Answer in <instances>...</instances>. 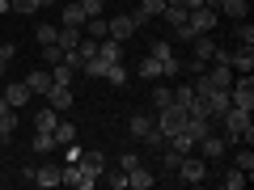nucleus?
<instances>
[{"label":"nucleus","mask_w":254,"mask_h":190,"mask_svg":"<svg viewBox=\"0 0 254 190\" xmlns=\"http://www.w3.org/2000/svg\"><path fill=\"white\" fill-rule=\"evenodd\" d=\"M187 110H182V106H174V101H170V106H161V110H157V118H153V123H157V131H161V136L165 140H170V136H178V131H182V127H187Z\"/></svg>","instance_id":"f257e3e1"},{"label":"nucleus","mask_w":254,"mask_h":190,"mask_svg":"<svg viewBox=\"0 0 254 190\" xmlns=\"http://www.w3.org/2000/svg\"><path fill=\"white\" fill-rule=\"evenodd\" d=\"M178 178L182 182H187V186H199V182L203 178H208V161H203V156H182V161H178Z\"/></svg>","instance_id":"f03ea898"},{"label":"nucleus","mask_w":254,"mask_h":190,"mask_svg":"<svg viewBox=\"0 0 254 190\" xmlns=\"http://www.w3.org/2000/svg\"><path fill=\"white\" fill-rule=\"evenodd\" d=\"M220 123H225V144H233V140L242 136L246 127H250V110H237V106H229L225 114H220Z\"/></svg>","instance_id":"7ed1b4c3"},{"label":"nucleus","mask_w":254,"mask_h":190,"mask_svg":"<svg viewBox=\"0 0 254 190\" xmlns=\"http://www.w3.org/2000/svg\"><path fill=\"white\" fill-rule=\"evenodd\" d=\"M136 17H131V13H115V17L106 21V38H115V43H127V38L136 34Z\"/></svg>","instance_id":"20e7f679"},{"label":"nucleus","mask_w":254,"mask_h":190,"mask_svg":"<svg viewBox=\"0 0 254 190\" xmlns=\"http://www.w3.org/2000/svg\"><path fill=\"white\" fill-rule=\"evenodd\" d=\"M60 182H64V186H72V190H89V186H98V178H93V173H85L81 165H72V161H68V169H60Z\"/></svg>","instance_id":"39448f33"},{"label":"nucleus","mask_w":254,"mask_h":190,"mask_svg":"<svg viewBox=\"0 0 254 190\" xmlns=\"http://www.w3.org/2000/svg\"><path fill=\"white\" fill-rule=\"evenodd\" d=\"M195 148H199V156L212 165V161H220V156H225V136H212V131H208V136L195 140Z\"/></svg>","instance_id":"423d86ee"},{"label":"nucleus","mask_w":254,"mask_h":190,"mask_svg":"<svg viewBox=\"0 0 254 190\" xmlns=\"http://www.w3.org/2000/svg\"><path fill=\"white\" fill-rule=\"evenodd\" d=\"M187 21L195 26V34H216V9H190Z\"/></svg>","instance_id":"0eeeda50"},{"label":"nucleus","mask_w":254,"mask_h":190,"mask_svg":"<svg viewBox=\"0 0 254 190\" xmlns=\"http://www.w3.org/2000/svg\"><path fill=\"white\" fill-rule=\"evenodd\" d=\"M229 68H233V76L254 72V47H237V51H229Z\"/></svg>","instance_id":"6e6552de"},{"label":"nucleus","mask_w":254,"mask_h":190,"mask_svg":"<svg viewBox=\"0 0 254 190\" xmlns=\"http://www.w3.org/2000/svg\"><path fill=\"white\" fill-rule=\"evenodd\" d=\"M203 106H208V118H220L233 101H229V89H208L203 93Z\"/></svg>","instance_id":"1a4fd4ad"},{"label":"nucleus","mask_w":254,"mask_h":190,"mask_svg":"<svg viewBox=\"0 0 254 190\" xmlns=\"http://www.w3.org/2000/svg\"><path fill=\"white\" fill-rule=\"evenodd\" d=\"M43 97H47L51 110H72V85H51Z\"/></svg>","instance_id":"9d476101"},{"label":"nucleus","mask_w":254,"mask_h":190,"mask_svg":"<svg viewBox=\"0 0 254 190\" xmlns=\"http://www.w3.org/2000/svg\"><path fill=\"white\" fill-rule=\"evenodd\" d=\"M0 97L9 101V110H21V106H26V101H30V97H34V93H30V85H26V81H13L9 89L0 93Z\"/></svg>","instance_id":"9b49d317"},{"label":"nucleus","mask_w":254,"mask_h":190,"mask_svg":"<svg viewBox=\"0 0 254 190\" xmlns=\"http://www.w3.org/2000/svg\"><path fill=\"white\" fill-rule=\"evenodd\" d=\"M98 59L102 63H123V43H115V38H98Z\"/></svg>","instance_id":"f8f14e48"},{"label":"nucleus","mask_w":254,"mask_h":190,"mask_svg":"<svg viewBox=\"0 0 254 190\" xmlns=\"http://www.w3.org/2000/svg\"><path fill=\"white\" fill-rule=\"evenodd\" d=\"M208 85H212V89H229V85H233V68H229L225 59H216V68H212Z\"/></svg>","instance_id":"ddd939ff"},{"label":"nucleus","mask_w":254,"mask_h":190,"mask_svg":"<svg viewBox=\"0 0 254 190\" xmlns=\"http://www.w3.org/2000/svg\"><path fill=\"white\" fill-rule=\"evenodd\" d=\"M190 43H195V59H199V63L216 59V43H212V34H195Z\"/></svg>","instance_id":"4468645a"},{"label":"nucleus","mask_w":254,"mask_h":190,"mask_svg":"<svg viewBox=\"0 0 254 190\" xmlns=\"http://www.w3.org/2000/svg\"><path fill=\"white\" fill-rule=\"evenodd\" d=\"M153 173H148L144 169V165H136V169H127V186H131V190H153Z\"/></svg>","instance_id":"2eb2a0df"},{"label":"nucleus","mask_w":254,"mask_h":190,"mask_svg":"<svg viewBox=\"0 0 254 190\" xmlns=\"http://www.w3.org/2000/svg\"><path fill=\"white\" fill-rule=\"evenodd\" d=\"M76 165H81L85 173H93V178L106 173V156H102V152H81V161H76Z\"/></svg>","instance_id":"dca6fc26"},{"label":"nucleus","mask_w":254,"mask_h":190,"mask_svg":"<svg viewBox=\"0 0 254 190\" xmlns=\"http://www.w3.org/2000/svg\"><path fill=\"white\" fill-rule=\"evenodd\" d=\"M170 97H174V106L190 110V106H195V97H199V93H195V85H178V89H170Z\"/></svg>","instance_id":"f3484780"},{"label":"nucleus","mask_w":254,"mask_h":190,"mask_svg":"<svg viewBox=\"0 0 254 190\" xmlns=\"http://www.w3.org/2000/svg\"><path fill=\"white\" fill-rule=\"evenodd\" d=\"M55 123H60V110H51V106H43L34 114V131H55Z\"/></svg>","instance_id":"a211bd4d"},{"label":"nucleus","mask_w":254,"mask_h":190,"mask_svg":"<svg viewBox=\"0 0 254 190\" xmlns=\"http://www.w3.org/2000/svg\"><path fill=\"white\" fill-rule=\"evenodd\" d=\"M55 148H68V144H76V127L72 123H55Z\"/></svg>","instance_id":"6ab92c4d"},{"label":"nucleus","mask_w":254,"mask_h":190,"mask_svg":"<svg viewBox=\"0 0 254 190\" xmlns=\"http://www.w3.org/2000/svg\"><path fill=\"white\" fill-rule=\"evenodd\" d=\"M216 13H229L233 21H242L246 13H250V4H246V0H220V4H216Z\"/></svg>","instance_id":"aec40b11"},{"label":"nucleus","mask_w":254,"mask_h":190,"mask_svg":"<svg viewBox=\"0 0 254 190\" xmlns=\"http://www.w3.org/2000/svg\"><path fill=\"white\" fill-rule=\"evenodd\" d=\"M55 43H60L64 51H72V47L81 43V26H60V34H55Z\"/></svg>","instance_id":"412c9836"},{"label":"nucleus","mask_w":254,"mask_h":190,"mask_svg":"<svg viewBox=\"0 0 254 190\" xmlns=\"http://www.w3.org/2000/svg\"><path fill=\"white\" fill-rule=\"evenodd\" d=\"M34 186H60V169H55V165H43V169H34Z\"/></svg>","instance_id":"4be33fe9"},{"label":"nucleus","mask_w":254,"mask_h":190,"mask_svg":"<svg viewBox=\"0 0 254 190\" xmlns=\"http://www.w3.org/2000/svg\"><path fill=\"white\" fill-rule=\"evenodd\" d=\"M60 21H64V26H85V21H89V17H85V9H81V4H76V0H72V4H68V9L60 13Z\"/></svg>","instance_id":"5701e85b"},{"label":"nucleus","mask_w":254,"mask_h":190,"mask_svg":"<svg viewBox=\"0 0 254 190\" xmlns=\"http://www.w3.org/2000/svg\"><path fill=\"white\" fill-rule=\"evenodd\" d=\"M165 144H170V148H174V152H178V156H187V152H195V140H190L187 131H178V136H170V140H165Z\"/></svg>","instance_id":"b1692460"},{"label":"nucleus","mask_w":254,"mask_h":190,"mask_svg":"<svg viewBox=\"0 0 254 190\" xmlns=\"http://www.w3.org/2000/svg\"><path fill=\"white\" fill-rule=\"evenodd\" d=\"M26 85H30V93H47V89H51V72H43V68H38V72L26 76Z\"/></svg>","instance_id":"393cba45"},{"label":"nucleus","mask_w":254,"mask_h":190,"mask_svg":"<svg viewBox=\"0 0 254 190\" xmlns=\"http://www.w3.org/2000/svg\"><path fill=\"white\" fill-rule=\"evenodd\" d=\"M233 43H237V47H254V26H250L246 17L237 21V30H233Z\"/></svg>","instance_id":"a878e982"},{"label":"nucleus","mask_w":254,"mask_h":190,"mask_svg":"<svg viewBox=\"0 0 254 190\" xmlns=\"http://www.w3.org/2000/svg\"><path fill=\"white\" fill-rule=\"evenodd\" d=\"M140 140H144V148H148V152H161V148H165V136H161V131H157V123L148 127V131H144V136H140Z\"/></svg>","instance_id":"bb28decb"},{"label":"nucleus","mask_w":254,"mask_h":190,"mask_svg":"<svg viewBox=\"0 0 254 190\" xmlns=\"http://www.w3.org/2000/svg\"><path fill=\"white\" fill-rule=\"evenodd\" d=\"M246 182H250V178H246V173H242V169H237V165H233V169H229L225 178H220V186H225V190H242Z\"/></svg>","instance_id":"cd10ccee"},{"label":"nucleus","mask_w":254,"mask_h":190,"mask_svg":"<svg viewBox=\"0 0 254 190\" xmlns=\"http://www.w3.org/2000/svg\"><path fill=\"white\" fill-rule=\"evenodd\" d=\"M60 59H64V47L60 43H43V63H47V68H55Z\"/></svg>","instance_id":"c85d7f7f"},{"label":"nucleus","mask_w":254,"mask_h":190,"mask_svg":"<svg viewBox=\"0 0 254 190\" xmlns=\"http://www.w3.org/2000/svg\"><path fill=\"white\" fill-rule=\"evenodd\" d=\"M13 131H17V114L4 110V114H0V140H13Z\"/></svg>","instance_id":"c756f323"},{"label":"nucleus","mask_w":254,"mask_h":190,"mask_svg":"<svg viewBox=\"0 0 254 190\" xmlns=\"http://www.w3.org/2000/svg\"><path fill=\"white\" fill-rule=\"evenodd\" d=\"M102 81H110V85H115V89H119V85H127V68H123V63H110V68H106V76H102Z\"/></svg>","instance_id":"7c9ffc66"},{"label":"nucleus","mask_w":254,"mask_h":190,"mask_svg":"<svg viewBox=\"0 0 254 190\" xmlns=\"http://www.w3.org/2000/svg\"><path fill=\"white\" fill-rule=\"evenodd\" d=\"M148 101H153V110H161V106H170V101H174V97H170V85H157V89L148 93Z\"/></svg>","instance_id":"2f4dec72"},{"label":"nucleus","mask_w":254,"mask_h":190,"mask_svg":"<svg viewBox=\"0 0 254 190\" xmlns=\"http://www.w3.org/2000/svg\"><path fill=\"white\" fill-rule=\"evenodd\" d=\"M51 148H55V136H51V131H38V136H34V152L43 156V152H51Z\"/></svg>","instance_id":"473e14b6"},{"label":"nucleus","mask_w":254,"mask_h":190,"mask_svg":"<svg viewBox=\"0 0 254 190\" xmlns=\"http://www.w3.org/2000/svg\"><path fill=\"white\" fill-rule=\"evenodd\" d=\"M81 30H89V38H106V17H89Z\"/></svg>","instance_id":"72a5a7b5"},{"label":"nucleus","mask_w":254,"mask_h":190,"mask_svg":"<svg viewBox=\"0 0 254 190\" xmlns=\"http://www.w3.org/2000/svg\"><path fill=\"white\" fill-rule=\"evenodd\" d=\"M38 43H55V34H60V26H51V21H38Z\"/></svg>","instance_id":"f704fd0d"},{"label":"nucleus","mask_w":254,"mask_h":190,"mask_svg":"<svg viewBox=\"0 0 254 190\" xmlns=\"http://www.w3.org/2000/svg\"><path fill=\"white\" fill-rule=\"evenodd\" d=\"M140 76H161V59L144 55V59H140Z\"/></svg>","instance_id":"c9c22d12"},{"label":"nucleus","mask_w":254,"mask_h":190,"mask_svg":"<svg viewBox=\"0 0 254 190\" xmlns=\"http://www.w3.org/2000/svg\"><path fill=\"white\" fill-rule=\"evenodd\" d=\"M148 127H153V114H136V118H131V136H144V131H148Z\"/></svg>","instance_id":"e433bc0d"},{"label":"nucleus","mask_w":254,"mask_h":190,"mask_svg":"<svg viewBox=\"0 0 254 190\" xmlns=\"http://www.w3.org/2000/svg\"><path fill=\"white\" fill-rule=\"evenodd\" d=\"M165 21H170V26H178V21H187V9H182V4H165V13H161Z\"/></svg>","instance_id":"4c0bfd02"},{"label":"nucleus","mask_w":254,"mask_h":190,"mask_svg":"<svg viewBox=\"0 0 254 190\" xmlns=\"http://www.w3.org/2000/svg\"><path fill=\"white\" fill-rule=\"evenodd\" d=\"M237 169H242L246 178L254 173V152H250V148H242V152H237Z\"/></svg>","instance_id":"58836bf2"},{"label":"nucleus","mask_w":254,"mask_h":190,"mask_svg":"<svg viewBox=\"0 0 254 190\" xmlns=\"http://www.w3.org/2000/svg\"><path fill=\"white\" fill-rule=\"evenodd\" d=\"M9 9L13 13H38L43 4H38V0H9Z\"/></svg>","instance_id":"ea45409f"},{"label":"nucleus","mask_w":254,"mask_h":190,"mask_svg":"<svg viewBox=\"0 0 254 190\" xmlns=\"http://www.w3.org/2000/svg\"><path fill=\"white\" fill-rule=\"evenodd\" d=\"M76 51H81V59H93V55H98V38H81Z\"/></svg>","instance_id":"a19ab883"},{"label":"nucleus","mask_w":254,"mask_h":190,"mask_svg":"<svg viewBox=\"0 0 254 190\" xmlns=\"http://www.w3.org/2000/svg\"><path fill=\"white\" fill-rule=\"evenodd\" d=\"M148 55H153V59H165V55H174V43H161V38H157V43L148 47Z\"/></svg>","instance_id":"79ce46f5"},{"label":"nucleus","mask_w":254,"mask_h":190,"mask_svg":"<svg viewBox=\"0 0 254 190\" xmlns=\"http://www.w3.org/2000/svg\"><path fill=\"white\" fill-rule=\"evenodd\" d=\"M76 4L85 9V17H102V0H76Z\"/></svg>","instance_id":"37998d69"},{"label":"nucleus","mask_w":254,"mask_h":190,"mask_svg":"<svg viewBox=\"0 0 254 190\" xmlns=\"http://www.w3.org/2000/svg\"><path fill=\"white\" fill-rule=\"evenodd\" d=\"M140 9H144V17H157V13H165V0H144Z\"/></svg>","instance_id":"c03bdc74"},{"label":"nucleus","mask_w":254,"mask_h":190,"mask_svg":"<svg viewBox=\"0 0 254 190\" xmlns=\"http://www.w3.org/2000/svg\"><path fill=\"white\" fill-rule=\"evenodd\" d=\"M136 165H140V152H123V156H119V169H136Z\"/></svg>","instance_id":"a18cd8bd"},{"label":"nucleus","mask_w":254,"mask_h":190,"mask_svg":"<svg viewBox=\"0 0 254 190\" xmlns=\"http://www.w3.org/2000/svg\"><path fill=\"white\" fill-rule=\"evenodd\" d=\"M178 161H182V156L174 152V148H161V165H165V169H178Z\"/></svg>","instance_id":"49530a36"},{"label":"nucleus","mask_w":254,"mask_h":190,"mask_svg":"<svg viewBox=\"0 0 254 190\" xmlns=\"http://www.w3.org/2000/svg\"><path fill=\"white\" fill-rule=\"evenodd\" d=\"M106 182H110V190H127V173H123V169H115Z\"/></svg>","instance_id":"de8ad7c7"},{"label":"nucleus","mask_w":254,"mask_h":190,"mask_svg":"<svg viewBox=\"0 0 254 190\" xmlns=\"http://www.w3.org/2000/svg\"><path fill=\"white\" fill-rule=\"evenodd\" d=\"M161 76H178V59H174V55L161 59Z\"/></svg>","instance_id":"09e8293b"},{"label":"nucleus","mask_w":254,"mask_h":190,"mask_svg":"<svg viewBox=\"0 0 254 190\" xmlns=\"http://www.w3.org/2000/svg\"><path fill=\"white\" fill-rule=\"evenodd\" d=\"M174 30H178V38H182V43H190V38H195V26H190V21H178Z\"/></svg>","instance_id":"8fccbe9b"},{"label":"nucleus","mask_w":254,"mask_h":190,"mask_svg":"<svg viewBox=\"0 0 254 190\" xmlns=\"http://www.w3.org/2000/svg\"><path fill=\"white\" fill-rule=\"evenodd\" d=\"M4 13H13V9H9V0H0V17H4Z\"/></svg>","instance_id":"3c124183"},{"label":"nucleus","mask_w":254,"mask_h":190,"mask_svg":"<svg viewBox=\"0 0 254 190\" xmlns=\"http://www.w3.org/2000/svg\"><path fill=\"white\" fill-rule=\"evenodd\" d=\"M4 110H9V101H4V97H0V114H4Z\"/></svg>","instance_id":"603ef678"},{"label":"nucleus","mask_w":254,"mask_h":190,"mask_svg":"<svg viewBox=\"0 0 254 190\" xmlns=\"http://www.w3.org/2000/svg\"><path fill=\"white\" fill-rule=\"evenodd\" d=\"M38 4H43V9H47V4H51V0H38Z\"/></svg>","instance_id":"864d4df0"}]
</instances>
